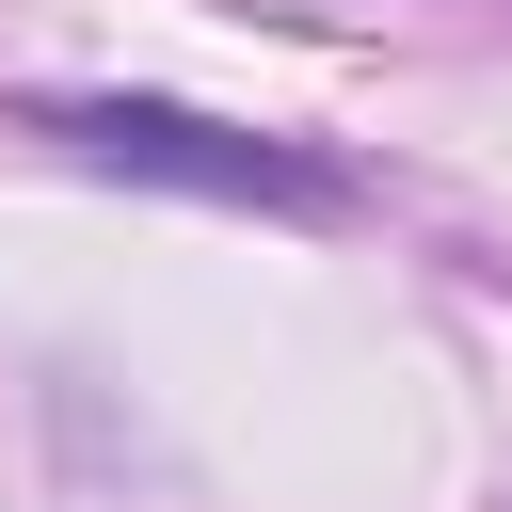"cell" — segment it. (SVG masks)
I'll return each instance as SVG.
<instances>
[{
  "mask_svg": "<svg viewBox=\"0 0 512 512\" xmlns=\"http://www.w3.org/2000/svg\"><path fill=\"white\" fill-rule=\"evenodd\" d=\"M32 144L96 160V176H144V192H208V208H288V224H336L352 208V160L320 144H272V128H224L192 96H16Z\"/></svg>",
  "mask_w": 512,
  "mask_h": 512,
  "instance_id": "1",
  "label": "cell"
}]
</instances>
